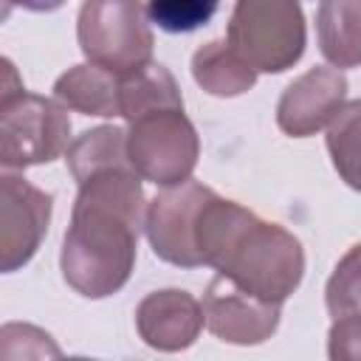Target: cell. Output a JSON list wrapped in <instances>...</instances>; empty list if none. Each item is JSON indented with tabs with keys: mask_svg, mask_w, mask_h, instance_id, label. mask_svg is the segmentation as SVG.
I'll return each mask as SVG.
<instances>
[{
	"mask_svg": "<svg viewBox=\"0 0 361 361\" xmlns=\"http://www.w3.org/2000/svg\"><path fill=\"white\" fill-rule=\"evenodd\" d=\"M217 192L200 180H186L180 186L158 192L144 217V234L158 259L178 268H200L197 251V226L206 203Z\"/></svg>",
	"mask_w": 361,
	"mask_h": 361,
	"instance_id": "obj_7",
	"label": "cell"
},
{
	"mask_svg": "<svg viewBox=\"0 0 361 361\" xmlns=\"http://www.w3.org/2000/svg\"><path fill=\"white\" fill-rule=\"evenodd\" d=\"M147 206L133 166L104 169L79 183L59 251L68 288L85 299H107L130 282Z\"/></svg>",
	"mask_w": 361,
	"mask_h": 361,
	"instance_id": "obj_1",
	"label": "cell"
},
{
	"mask_svg": "<svg viewBox=\"0 0 361 361\" xmlns=\"http://www.w3.org/2000/svg\"><path fill=\"white\" fill-rule=\"evenodd\" d=\"M206 324L203 305L180 288L147 293L135 307V330L141 341L158 353L189 350Z\"/></svg>",
	"mask_w": 361,
	"mask_h": 361,
	"instance_id": "obj_11",
	"label": "cell"
},
{
	"mask_svg": "<svg viewBox=\"0 0 361 361\" xmlns=\"http://www.w3.org/2000/svg\"><path fill=\"white\" fill-rule=\"evenodd\" d=\"M54 99L82 116L116 118L121 116V76L82 62L68 68L54 82Z\"/></svg>",
	"mask_w": 361,
	"mask_h": 361,
	"instance_id": "obj_12",
	"label": "cell"
},
{
	"mask_svg": "<svg viewBox=\"0 0 361 361\" xmlns=\"http://www.w3.org/2000/svg\"><path fill=\"white\" fill-rule=\"evenodd\" d=\"M192 79L212 96L231 99L257 85V71H251L226 39H212L192 54Z\"/></svg>",
	"mask_w": 361,
	"mask_h": 361,
	"instance_id": "obj_15",
	"label": "cell"
},
{
	"mask_svg": "<svg viewBox=\"0 0 361 361\" xmlns=\"http://www.w3.org/2000/svg\"><path fill=\"white\" fill-rule=\"evenodd\" d=\"M327 358L330 361H361V316L333 319L327 330Z\"/></svg>",
	"mask_w": 361,
	"mask_h": 361,
	"instance_id": "obj_21",
	"label": "cell"
},
{
	"mask_svg": "<svg viewBox=\"0 0 361 361\" xmlns=\"http://www.w3.org/2000/svg\"><path fill=\"white\" fill-rule=\"evenodd\" d=\"M62 361H99V358H87V355H68Z\"/></svg>",
	"mask_w": 361,
	"mask_h": 361,
	"instance_id": "obj_22",
	"label": "cell"
},
{
	"mask_svg": "<svg viewBox=\"0 0 361 361\" xmlns=\"http://www.w3.org/2000/svg\"><path fill=\"white\" fill-rule=\"evenodd\" d=\"M347 104V76L336 68L316 65L296 76L276 102V124L290 138L316 135Z\"/></svg>",
	"mask_w": 361,
	"mask_h": 361,
	"instance_id": "obj_10",
	"label": "cell"
},
{
	"mask_svg": "<svg viewBox=\"0 0 361 361\" xmlns=\"http://www.w3.org/2000/svg\"><path fill=\"white\" fill-rule=\"evenodd\" d=\"M0 361H62V350L42 327L6 322L0 327Z\"/></svg>",
	"mask_w": 361,
	"mask_h": 361,
	"instance_id": "obj_19",
	"label": "cell"
},
{
	"mask_svg": "<svg viewBox=\"0 0 361 361\" xmlns=\"http://www.w3.org/2000/svg\"><path fill=\"white\" fill-rule=\"evenodd\" d=\"M327 152L338 178L361 192V99H353L327 127Z\"/></svg>",
	"mask_w": 361,
	"mask_h": 361,
	"instance_id": "obj_17",
	"label": "cell"
},
{
	"mask_svg": "<svg viewBox=\"0 0 361 361\" xmlns=\"http://www.w3.org/2000/svg\"><path fill=\"white\" fill-rule=\"evenodd\" d=\"M54 197L23 175H0V271L14 274L34 259L39 251L48 223H51Z\"/></svg>",
	"mask_w": 361,
	"mask_h": 361,
	"instance_id": "obj_8",
	"label": "cell"
},
{
	"mask_svg": "<svg viewBox=\"0 0 361 361\" xmlns=\"http://www.w3.org/2000/svg\"><path fill=\"white\" fill-rule=\"evenodd\" d=\"M228 48L257 73H285L307 45V25L299 3L240 0L226 28Z\"/></svg>",
	"mask_w": 361,
	"mask_h": 361,
	"instance_id": "obj_4",
	"label": "cell"
},
{
	"mask_svg": "<svg viewBox=\"0 0 361 361\" xmlns=\"http://www.w3.org/2000/svg\"><path fill=\"white\" fill-rule=\"evenodd\" d=\"M65 161H68V169L76 183H85L87 178H93L104 169L133 166L130 155H127V130H121L116 124H102V127L85 130L71 141Z\"/></svg>",
	"mask_w": 361,
	"mask_h": 361,
	"instance_id": "obj_16",
	"label": "cell"
},
{
	"mask_svg": "<svg viewBox=\"0 0 361 361\" xmlns=\"http://www.w3.org/2000/svg\"><path fill=\"white\" fill-rule=\"evenodd\" d=\"M203 316H206V327L220 341L237 347H254L276 333L282 307L259 302L257 296L245 293L226 276H214L203 293Z\"/></svg>",
	"mask_w": 361,
	"mask_h": 361,
	"instance_id": "obj_9",
	"label": "cell"
},
{
	"mask_svg": "<svg viewBox=\"0 0 361 361\" xmlns=\"http://www.w3.org/2000/svg\"><path fill=\"white\" fill-rule=\"evenodd\" d=\"M79 48L90 65L127 76L152 62V28L141 3L87 0L76 17Z\"/></svg>",
	"mask_w": 361,
	"mask_h": 361,
	"instance_id": "obj_5",
	"label": "cell"
},
{
	"mask_svg": "<svg viewBox=\"0 0 361 361\" xmlns=\"http://www.w3.org/2000/svg\"><path fill=\"white\" fill-rule=\"evenodd\" d=\"M316 37L322 56L336 68L361 65V0H324L316 8Z\"/></svg>",
	"mask_w": 361,
	"mask_h": 361,
	"instance_id": "obj_13",
	"label": "cell"
},
{
	"mask_svg": "<svg viewBox=\"0 0 361 361\" xmlns=\"http://www.w3.org/2000/svg\"><path fill=\"white\" fill-rule=\"evenodd\" d=\"M324 305L333 319L361 316V243L347 248V254L336 262L324 285Z\"/></svg>",
	"mask_w": 361,
	"mask_h": 361,
	"instance_id": "obj_18",
	"label": "cell"
},
{
	"mask_svg": "<svg viewBox=\"0 0 361 361\" xmlns=\"http://www.w3.org/2000/svg\"><path fill=\"white\" fill-rule=\"evenodd\" d=\"M0 85V164L6 172L51 164L68 152L71 116L56 99L28 93L17 82L11 59H3Z\"/></svg>",
	"mask_w": 361,
	"mask_h": 361,
	"instance_id": "obj_3",
	"label": "cell"
},
{
	"mask_svg": "<svg viewBox=\"0 0 361 361\" xmlns=\"http://www.w3.org/2000/svg\"><path fill=\"white\" fill-rule=\"evenodd\" d=\"M200 262L268 305H285L305 276V248L279 223L214 195L197 226Z\"/></svg>",
	"mask_w": 361,
	"mask_h": 361,
	"instance_id": "obj_2",
	"label": "cell"
},
{
	"mask_svg": "<svg viewBox=\"0 0 361 361\" xmlns=\"http://www.w3.org/2000/svg\"><path fill=\"white\" fill-rule=\"evenodd\" d=\"M127 155L141 180L172 189L192 180L200 138L183 110H158L127 124Z\"/></svg>",
	"mask_w": 361,
	"mask_h": 361,
	"instance_id": "obj_6",
	"label": "cell"
},
{
	"mask_svg": "<svg viewBox=\"0 0 361 361\" xmlns=\"http://www.w3.org/2000/svg\"><path fill=\"white\" fill-rule=\"evenodd\" d=\"M158 110H183V96L169 68L149 62L147 68L121 76V118L127 124Z\"/></svg>",
	"mask_w": 361,
	"mask_h": 361,
	"instance_id": "obj_14",
	"label": "cell"
},
{
	"mask_svg": "<svg viewBox=\"0 0 361 361\" xmlns=\"http://www.w3.org/2000/svg\"><path fill=\"white\" fill-rule=\"evenodd\" d=\"M147 20L155 23L158 28L169 31V34H189L200 25H206L214 11L217 3H200V0H155L144 6Z\"/></svg>",
	"mask_w": 361,
	"mask_h": 361,
	"instance_id": "obj_20",
	"label": "cell"
}]
</instances>
